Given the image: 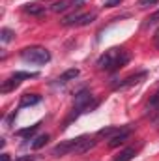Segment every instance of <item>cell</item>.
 Returning <instances> with one entry per match:
<instances>
[{"instance_id":"cell-14","label":"cell","mask_w":159,"mask_h":161,"mask_svg":"<svg viewBox=\"0 0 159 161\" xmlns=\"http://www.w3.org/2000/svg\"><path fill=\"white\" fill-rule=\"evenodd\" d=\"M135 154H137L135 148H123L118 156L114 158V161H131L133 158H135Z\"/></svg>"},{"instance_id":"cell-17","label":"cell","mask_w":159,"mask_h":161,"mask_svg":"<svg viewBox=\"0 0 159 161\" xmlns=\"http://www.w3.org/2000/svg\"><path fill=\"white\" fill-rule=\"evenodd\" d=\"M13 36H15V32H13V30H9V28H2V30H0V40H2V43L11 41V40H13Z\"/></svg>"},{"instance_id":"cell-5","label":"cell","mask_w":159,"mask_h":161,"mask_svg":"<svg viewBox=\"0 0 159 161\" xmlns=\"http://www.w3.org/2000/svg\"><path fill=\"white\" fill-rule=\"evenodd\" d=\"M79 142H80V137L79 139H71V141H64V142H60L58 146L52 148V156H54V158H62V156H66V154H73Z\"/></svg>"},{"instance_id":"cell-12","label":"cell","mask_w":159,"mask_h":161,"mask_svg":"<svg viewBox=\"0 0 159 161\" xmlns=\"http://www.w3.org/2000/svg\"><path fill=\"white\" fill-rule=\"evenodd\" d=\"M79 69L77 68H71V69H66L58 79H56V84H66V82H69V80H75L77 77H79Z\"/></svg>"},{"instance_id":"cell-16","label":"cell","mask_w":159,"mask_h":161,"mask_svg":"<svg viewBox=\"0 0 159 161\" xmlns=\"http://www.w3.org/2000/svg\"><path fill=\"white\" fill-rule=\"evenodd\" d=\"M38 127H40V124L30 125V127H25V129H19V131H17V135H19V137H32V135L38 131Z\"/></svg>"},{"instance_id":"cell-4","label":"cell","mask_w":159,"mask_h":161,"mask_svg":"<svg viewBox=\"0 0 159 161\" xmlns=\"http://www.w3.org/2000/svg\"><path fill=\"white\" fill-rule=\"evenodd\" d=\"M34 77H38V73H30V71H17V73H13L11 77H8V79L2 82L0 92H2V94H8V92L15 90V88L23 82V79H34Z\"/></svg>"},{"instance_id":"cell-13","label":"cell","mask_w":159,"mask_h":161,"mask_svg":"<svg viewBox=\"0 0 159 161\" xmlns=\"http://www.w3.org/2000/svg\"><path fill=\"white\" fill-rule=\"evenodd\" d=\"M96 13L92 11V13H82L79 19H77V23H75V26H86V25H92L94 21H96Z\"/></svg>"},{"instance_id":"cell-22","label":"cell","mask_w":159,"mask_h":161,"mask_svg":"<svg viewBox=\"0 0 159 161\" xmlns=\"http://www.w3.org/2000/svg\"><path fill=\"white\" fill-rule=\"evenodd\" d=\"M120 2H122V0H107L105 6H107V8H114V6H118Z\"/></svg>"},{"instance_id":"cell-11","label":"cell","mask_w":159,"mask_h":161,"mask_svg":"<svg viewBox=\"0 0 159 161\" xmlns=\"http://www.w3.org/2000/svg\"><path fill=\"white\" fill-rule=\"evenodd\" d=\"M25 11H26L28 15H34V17H43V15L47 13V8L41 6V4L32 2V4H26V6H25Z\"/></svg>"},{"instance_id":"cell-18","label":"cell","mask_w":159,"mask_h":161,"mask_svg":"<svg viewBox=\"0 0 159 161\" xmlns=\"http://www.w3.org/2000/svg\"><path fill=\"white\" fill-rule=\"evenodd\" d=\"M47 141H49V135H40L38 139H34L32 148H34V150H40L41 146H45V144H47Z\"/></svg>"},{"instance_id":"cell-2","label":"cell","mask_w":159,"mask_h":161,"mask_svg":"<svg viewBox=\"0 0 159 161\" xmlns=\"http://www.w3.org/2000/svg\"><path fill=\"white\" fill-rule=\"evenodd\" d=\"M21 60L23 62H28V64H36V66H45L47 62H51V53L40 47V45H32V47H26L19 53Z\"/></svg>"},{"instance_id":"cell-8","label":"cell","mask_w":159,"mask_h":161,"mask_svg":"<svg viewBox=\"0 0 159 161\" xmlns=\"http://www.w3.org/2000/svg\"><path fill=\"white\" fill-rule=\"evenodd\" d=\"M129 135H131V127H122L112 139H109V148H118L120 144H123L129 139Z\"/></svg>"},{"instance_id":"cell-24","label":"cell","mask_w":159,"mask_h":161,"mask_svg":"<svg viewBox=\"0 0 159 161\" xmlns=\"http://www.w3.org/2000/svg\"><path fill=\"white\" fill-rule=\"evenodd\" d=\"M34 159V156H25V158H21V159H17V161H32Z\"/></svg>"},{"instance_id":"cell-9","label":"cell","mask_w":159,"mask_h":161,"mask_svg":"<svg viewBox=\"0 0 159 161\" xmlns=\"http://www.w3.org/2000/svg\"><path fill=\"white\" fill-rule=\"evenodd\" d=\"M96 144H97V139L96 137H80V142L77 144V148H75L73 154H84V152L92 150Z\"/></svg>"},{"instance_id":"cell-1","label":"cell","mask_w":159,"mask_h":161,"mask_svg":"<svg viewBox=\"0 0 159 161\" xmlns=\"http://www.w3.org/2000/svg\"><path fill=\"white\" fill-rule=\"evenodd\" d=\"M129 60H131V54H129L125 49H122V47H112V49L105 51V53L97 58L96 66H97V69H101V71H116L122 66H125Z\"/></svg>"},{"instance_id":"cell-6","label":"cell","mask_w":159,"mask_h":161,"mask_svg":"<svg viewBox=\"0 0 159 161\" xmlns=\"http://www.w3.org/2000/svg\"><path fill=\"white\" fill-rule=\"evenodd\" d=\"M84 2H86V0H58V2H54V4L51 6V11L60 13V11H66V9H69V8H79Z\"/></svg>"},{"instance_id":"cell-20","label":"cell","mask_w":159,"mask_h":161,"mask_svg":"<svg viewBox=\"0 0 159 161\" xmlns=\"http://www.w3.org/2000/svg\"><path fill=\"white\" fill-rule=\"evenodd\" d=\"M156 107H159V90L154 94V97H152L150 103H148V109H156Z\"/></svg>"},{"instance_id":"cell-21","label":"cell","mask_w":159,"mask_h":161,"mask_svg":"<svg viewBox=\"0 0 159 161\" xmlns=\"http://www.w3.org/2000/svg\"><path fill=\"white\" fill-rule=\"evenodd\" d=\"M139 4H140V8H148V6H154V4H157V0H140Z\"/></svg>"},{"instance_id":"cell-10","label":"cell","mask_w":159,"mask_h":161,"mask_svg":"<svg viewBox=\"0 0 159 161\" xmlns=\"http://www.w3.org/2000/svg\"><path fill=\"white\" fill-rule=\"evenodd\" d=\"M41 101V96L38 94H25L19 101V109H25V107H32V105H38Z\"/></svg>"},{"instance_id":"cell-15","label":"cell","mask_w":159,"mask_h":161,"mask_svg":"<svg viewBox=\"0 0 159 161\" xmlns=\"http://www.w3.org/2000/svg\"><path fill=\"white\" fill-rule=\"evenodd\" d=\"M118 131H120V127H103V129L97 131V137H105V139L109 137V139H112Z\"/></svg>"},{"instance_id":"cell-23","label":"cell","mask_w":159,"mask_h":161,"mask_svg":"<svg viewBox=\"0 0 159 161\" xmlns=\"http://www.w3.org/2000/svg\"><path fill=\"white\" fill-rule=\"evenodd\" d=\"M154 43H156V47L159 49V28L156 30V36H154Z\"/></svg>"},{"instance_id":"cell-19","label":"cell","mask_w":159,"mask_h":161,"mask_svg":"<svg viewBox=\"0 0 159 161\" xmlns=\"http://www.w3.org/2000/svg\"><path fill=\"white\" fill-rule=\"evenodd\" d=\"M154 25H159V9L154 11V13L144 21V26H154Z\"/></svg>"},{"instance_id":"cell-25","label":"cell","mask_w":159,"mask_h":161,"mask_svg":"<svg viewBox=\"0 0 159 161\" xmlns=\"http://www.w3.org/2000/svg\"><path fill=\"white\" fill-rule=\"evenodd\" d=\"M2 161H9V156L8 154H2Z\"/></svg>"},{"instance_id":"cell-7","label":"cell","mask_w":159,"mask_h":161,"mask_svg":"<svg viewBox=\"0 0 159 161\" xmlns=\"http://www.w3.org/2000/svg\"><path fill=\"white\" fill-rule=\"evenodd\" d=\"M144 77H146V71H140V73L129 75V77H125L123 80H120L118 84L114 86V90H125V88H129V86H133V84H139Z\"/></svg>"},{"instance_id":"cell-3","label":"cell","mask_w":159,"mask_h":161,"mask_svg":"<svg viewBox=\"0 0 159 161\" xmlns=\"http://www.w3.org/2000/svg\"><path fill=\"white\" fill-rule=\"evenodd\" d=\"M92 99H94V96H92V92H90L88 88H82L80 92H77V94H75V101H73V114H71V118H69V120L77 118L80 113L88 111V109H90Z\"/></svg>"}]
</instances>
